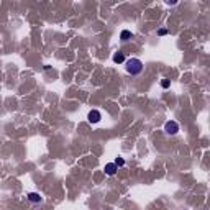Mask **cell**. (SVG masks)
I'll return each instance as SVG.
<instances>
[{
    "instance_id": "cell-1",
    "label": "cell",
    "mask_w": 210,
    "mask_h": 210,
    "mask_svg": "<svg viewBox=\"0 0 210 210\" xmlns=\"http://www.w3.org/2000/svg\"><path fill=\"white\" fill-rule=\"evenodd\" d=\"M125 69H126L128 74L138 75V74H141V71H143V62L139 61L138 57H130V59L125 61Z\"/></svg>"
},
{
    "instance_id": "cell-2",
    "label": "cell",
    "mask_w": 210,
    "mask_h": 210,
    "mask_svg": "<svg viewBox=\"0 0 210 210\" xmlns=\"http://www.w3.org/2000/svg\"><path fill=\"white\" fill-rule=\"evenodd\" d=\"M164 131L167 133V135H176V133L179 131V125L176 123V121H167L166 126H164Z\"/></svg>"
},
{
    "instance_id": "cell-3",
    "label": "cell",
    "mask_w": 210,
    "mask_h": 210,
    "mask_svg": "<svg viewBox=\"0 0 210 210\" xmlns=\"http://www.w3.org/2000/svg\"><path fill=\"white\" fill-rule=\"evenodd\" d=\"M87 118H89L90 123H98L100 118H102V115H100L98 110H92V112H89V116H87Z\"/></svg>"
},
{
    "instance_id": "cell-4",
    "label": "cell",
    "mask_w": 210,
    "mask_h": 210,
    "mask_svg": "<svg viewBox=\"0 0 210 210\" xmlns=\"http://www.w3.org/2000/svg\"><path fill=\"white\" fill-rule=\"evenodd\" d=\"M28 202H31V203H41L43 202V197L38 194V192H30L28 194Z\"/></svg>"
},
{
    "instance_id": "cell-5",
    "label": "cell",
    "mask_w": 210,
    "mask_h": 210,
    "mask_svg": "<svg viewBox=\"0 0 210 210\" xmlns=\"http://www.w3.org/2000/svg\"><path fill=\"white\" fill-rule=\"evenodd\" d=\"M105 172H107L108 176H113V174L116 172V164L115 162H108V164L105 166Z\"/></svg>"
},
{
    "instance_id": "cell-6",
    "label": "cell",
    "mask_w": 210,
    "mask_h": 210,
    "mask_svg": "<svg viewBox=\"0 0 210 210\" xmlns=\"http://www.w3.org/2000/svg\"><path fill=\"white\" fill-rule=\"evenodd\" d=\"M123 61H125L123 52L118 51V52H115V54H113V62H118V64H120V62H123Z\"/></svg>"
},
{
    "instance_id": "cell-7",
    "label": "cell",
    "mask_w": 210,
    "mask_h": 210,
    "mask_svg": "<svg viewBox=\"0 0 210 210\" xmlns=\"http://www.w3.org/2000/svg\"><path fill=\"white\" fill-rule=\"evenodd\" d=\"M130 38H131V31H128V30H123V31H121V34H120V39H121V41H128Z\"/></svg>"
},
{
    "instance_id": "cell-8",
    "label": "cell",
    "mask_w": 210,
    "mask_h": 210,
    "mask_svg": "<svg viewBox=\"0 0 210 210\" xmlns=\"http://www.w3.org/2000/svg\"><path fill=\"white\" fill-rule=\"evenodd\" d=\"M115 164H116V166H123V164H125V159H123V158H116V159H115Z\"/></svg>"
},
{
    "instance_id": "cell-9",
    "label": "cell",
    "mask_w": 210,
    "mask_h": 210,
    "mask_svg": "<svg viewBox=\"0 0 210 210\" xmlns=\"http://www.w3.org/2000/svg\"><path fill=\"white\" fill-rule=\"evenodd\" d=\"M164 2H166L167 5H176V3L179 2V0H164Z\"/></svg>"
},
{
    "instance_id": "cell-10",
    "label": "cell",
    "mask_w": 210,
    "mask_h": 210,
    "mask_svg": "<svg viewBox=\"0 0 210 210\" xmlns=\"http://www.w3.org/2000/svg\"><path fill=\"white\" fill-rule=\"evenodd\" d=\"M161 85H162V87H167V85H169V80H162Z\"/></svg>"
}]
</instances>
